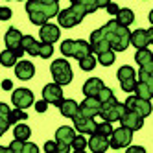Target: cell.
Here are the masks:
<instances>
[{
	"instance_id": "1",
	"label": "cell",
	"mask_w": 153,
	"mask_h": 153,
	"mask_svg": "<svg viewBox=\"0 0 153 153\" xmlns=\"http://www.w3.org/2000/svg\"><path fill=\"white\" fill-rule=\"evenodd\" d=\"M26 11L31 22L35 26H41L59 13V0H28Z\"/></svg>"
},
{
	"instance_id": "2",
	"label": "cell",
	"mask_w": 153,
	"mask_h": 153,
	"mask_svg": "<svg viewBox=\"0 0 153 153\" xmlns=\"http://www.w3.org/2000/svg\"><path fill=\"white\" fill-rule=\"evenodd\" d=\"M100 30L105 35L111 50H114V52L127 50V46H129V33H131L127 26H120L116 20H109V22L103 24Z\"/></svg>"
},
{
	"instance_id": "3",
	"label": "cell",
	"mask_w": 153,
	"mask_h": 153,
	"mask_svg": "<svg viewBox=\"0 0 153 153\" xmlns=\"http://www.w3.org/2000/svg\"><path fill=\"white\" fill-rule=\"evenodd\" d=\"M61 53L65 57H76V59H81L85 56L92 53L91 45L83 39H67L61 42Z\"/></svg>"
},
{
	"instance_id": "4",
	"label": "cell",
	"mask_w": 153,
	"mask_h": 153,
	"mask_svg": "<svg viewBox=\"0 0 153 153\" xmlns=\"http://www.w3.org/2000/svg\"><path fill=\"white\" fill-rule=\"evenodd\" d=\"M85 17H87V11L81 6H78V4H72L70 7H67V9H63V11L57 13L59 26H63V28H74V26H78Z\"/></svg>"
},
{
	"instance_id": "5",
	"label": "cell",
	"mask_w": 153,
	"mask_h": 153,
	"mask_svg": "<svg viewBox=\"0 0 153 153\" xmlns=\"http://www.w3.org/2000/svg\"><path fill=\"white\" fill-rule=\"evenodd\" d=\"M124 111H126V105L120 103L116 100V96H113V98H109L107 102L100 103V111H98V114L102 116V120H107V122H118Z\"/></svg>"
},
{
	"instance_id": "6",
	"label": "cell",
	"mask_w": 153,
	"mask_h": 153,
	"mask_svg": "<svg viewBox=\"0 0 153 153\" xmlns=\"http://www.w3.org/2000/svg\"><path fill=\"white\" fill-rule=\"evenodd\" d=\"M50 72L53 76V81L57 85H68L74 78L70 63L67 59H53V63L50 65Z\"/></svg>"
},
{
	"instance_id": "7",
	"label": "cell",
	"mask_w": 153,
	"mask_h": 153,
	"mask_svg": "<svg viewBox=\"0 0 153 153\" xmlns=\"http://www.w3.org/2000/svg\"><path fill=\"white\" fill-rule=\"evenodd\" d=\"M109 138H111L109 140V148L122 149V148L131 144V140H133V131H131L129 127H126V126H122L118 129H113V133H111Z\"/></svg>"
},
{
	"instance_id": "8",
	"label": "cell",
	"mask_w": 153,
	"mask_h": 153,
	"mask_svg": "<svg viewBox=\"0 0 153 153\" xmlns=\"http://www.w3.org/2000/svg\"><path fill=\"white\" fill-rule=\"evenodd\" d=\"M124 105H126V109H129V111L140 114L142 118H146V116L151 114V102L149 100H144V98H140L137 94L127 96V100L124 102Z\"/></svg>"
},
{
	"instance_id": "9",
	"label": "cell",
	"mask_w": 153,
	"mask_h": 153,
	"mask_svg": "<svg viewBox=\"0 0 153 153\" xmlns=\"http://www.w3.org/2000/svg\"><path fill=\"white\" fill-rule=\"evenodd\" d=\"M116 78L120 81V87H122V91L124 92H133L135 89V85H137V72L133 67H120L118 72H116Z\"/></svg>"
},
{
	"instance_id": "10",
	"label": "cell",
	"mask_w": 153,
	"mask_h": 153,
	"mask_svg": "<svg viewBox=\"0 0 153 153\" xmlns=\"http://www.w3.org/2000/svg\"><path fill=\"white\" fill-rule=\"evenodd\" d=\"M153 41V28L149 30H135L129 33V45H133L135 48H148Z\"/></svg>"
},
{
	"instance_id": "11",
	"label": "cell",
	"mask_w": 153,
	"mask_h": 153,
	"mask_svg": "<svg viewBox=\"0 0 153 153\" xmlns=\"http://www.w3.org/2000/svg\"><path fill=\"white\" fill-rule=\"evenodd\" d=\"M42 100H45L48 105L59 107V103L63 102V89H61V85H57L56 81L45 85V89H42Z\"/></svg>"
},
{
	"instance_id": "12",
	"label": "cell",
	"mask_w": 153,
	"mask_h": 153,
	"mask_svg": "<svg viewBox=\"0 0 153 153\" xmlns=\"http://www.w3.org/2000/svg\"><path fill=\"white\" fill-rule=\"evenodd\" d=\"M20 42H22V33H20L17 28H9L6 31V46H7V50L15 52L17 57H20L24 53L22 45H20Z\"/></svg>"
},
{
	"instance_id": "13",
	"label": "cell",
	"mask_w": 153,
	"mask_h": 153,
	"mask_svg": "<svg viewBox=\"0 0 153 153\" xmlns=\"http://www.w3.org/2000/svg\"><path fill=\"white\" fill-rule=\"evenodd\" d=\"M74 137H76V133H74V129H72V127H68V126L59 127V129L56 131L57 149H59L61 153L68 151V149H70V142H72V138H74Z\"/></svg>"
},
{
	"instance_id": "14",
	"label": "cell",
	"mask_w": 153,
	"mask_h": 153,
	"mask_svg": "<svg viewBox=\"0 0 153 153\" xmlns=\"http://www.w3.org/2000/svg\"><path fill=\"white\" fill-rule=\"evenodd\" d=\"M11 102L19 109H28L30 105H33V92L30 89H24V87L22 89H17L11 94Z\"/></svg>"
},
{
	"instance_id": "15",
	"label": "cell",
	"mask_w": 153,
	"mask_h": 153,
	"mask_svg": "<svg viewBox=\"0 0 153 153\" xmlns=\"http://www.w3.org/2000/svg\"><path fill=\"white\" fill-rule=\"evenodd\" d=\"M118 122L122 126H126V127H129L131 131H138V129L144 127V118H142L140 114H137V113H133V111H129V109H126V111L122 113V116H120Z\"/></svg>"
},
{
	"instance_id": "16",
	"label": "cell",
	"mask_w": 153,
	"mask_h": 153,
	"mask_svg": "<svg viewBox=\"0 0 153 153\" xmlns=\"http://www.w3.org/2000/svg\"><path fill=\"white\" fill-rule=\"evenodd\" d=\"M98 111H100V102H98L96 96H85V100L81 103H78V114L94 118L98 114Z\"/></svg>"
},
{
	"instance_id": "17",
	"label": "cell",
	"mask_w": 153,
	"mask_h": 153,
	"mask_svg": "<svg viewBox=\"0 0 153 153\" xmlns=\"http://www.w3.org/2000/svg\"><path fill=\"white\" fill-rule=\"evenodd\" d=\"M74 127L79 131L81 135H92L96 131V120L91 118V116H83V114H76L74 118Z\"/></svg>"
},
{
	"instance_id": "18",
	"label": "cell",
	"mask_w": 153,
	"mask_h": 153,
	"mask_svg": "<svg viewBox=\"0 0 153 153\" xmlns=\"http://www.w3.org/2000/svg\"><path fill=\"white\" fill-rule=\"evenodd\" d=\"M59 35H61L59 26H56V24H50V22L41 24L39 37H41V41H42V42H50V45H53L56 41H59Z\"/></svg>"
},
{
	"instance_id": "19",
	"label": "cell",
	"mask_w": 153,
	"mask_h": 153,
	"mask_svg": "<svg viewBox=\"0 0 153 153\" xmlns=\"http://www.w3.org/2000/svg\"><path fill=\"white\" fill-rule=\"evenodd\" d=\"M135 61L140 65V68L153 72V52L151 50H148V48H137Z\"/></svg>"
},
{
	"instance_id": "20",
	"label": "cell",
	"mask_w": 153,
	"mask_h": 153,
	"mask_svg": "<svg viewBox=\"0 0 153 153\" xmlns=\"http://www.w3.org/2000/svg\"><path fill=\"white\" fill-rule=\"evenodd\" d=\"M15 74L19 79H31L35 76V67L31 61H17L15 63Z\"/></svg>"
},
{
	"instance_id": "21",
	"label": "cell",
	"mask_w": 153,
	"mask_h": 153,
	"mask_svg": "<svg viewBox=\"0 0 153 153\" xmlns=\"http://www.w3.org/2000/svg\"><path fill=\"white\" fill-rule=\"evenodd\" d=\"M87 146H89L94 153H103L109 148V137H103L100 133H92L91 140L87 142Z\"/></svg>"
},
{
	"instance_id": "22",
	"label": "cell",
	"mask_w": 153,
	"mask_h": 153,
	"mask_svg": "<svg viewBox=\"0 0 153 153\" xmlns=\"http://www.w3.org/2000/svg\"><path fill=\"white\" fill-rule=\"evenodd\" d=\"M114 20L120 24V26H131L135 22V13L131 11V9H127V7H120L118 9V13L114 15Z\"/></svg>"
},
{
	"instance_id": "23",
	"label": "cell",
	"mask_w": 153,
	"mask_h": 153,
	"mask_svg": "<svg viewBox=\"0 0 153 153\" xmlns=\"http://www.w3.org/2000/svg\"><path fill=\"white\" fill-rule=\"evenodd\" d=\"M102 87H103V81L100 78H89L83 83V94L85 96H96Z\"/></svg>"
},
{
	"instance_id": "24",
	"label": "cell",
	"mask_w": 153,
	"mask_h": 153,
	"mask_svg": "<svg viewBox=\"0 0 153 153\" xmlns=\"http://www.w3.org/2000/svg\"><path fill=\"white\" fill-rule=\"evenodd\" d=\"M59 111L65 118H74L76 114H78V102H74V100H65L63 98V102L59 103Z\"/></svg>"
},
{
	"instance_id": "25",
	"label": "cell",
	"mask_w": 153,
	"mask_h": 153,
	"mask_svg": "<svg viewBox=\"0 0 153 153\" xmlns=\"http://www.w3.org/2000/svg\"><path fill=\"white\" fill-rule=\"evenodd\" d=\"M133 92L140 98H144V100H151V96H153V83H146V81H138L137 79V85H135V89Z\"/></svg>"
},
{
	"instance_id": "26",
	"label": "cell",
	"mask_w": 153,
	"mask_h": 153,
	"mask_svg": "<svg viewBox=\"0 0 153 153\" xmlns=\"http://www.w3.org/2000/svg\"><path fill=\"white\" fill-rule=\"evenodd\" d=\"M22 50L30 56H39V41H35L31 35H22Z\"/></svg>"
},
{
	"instance_id": "27",
	"label": "cell",
	"mask_w": 153,
	"mask_h": 153,
	"mask_svg": "<svg viewBox=\"0 0 153 153\" xmlns=\"http://www.w3.org/2000/svg\"><path fill=\"white\" fill-rule=\"evenodd\" d=\"M100 65L103 67H111V65L116 61V56H114V50H105V52H100L98 53V59H96Z\"/></svg>"
},
{
	"instance_id": "28",
	"label": "cell",
	"mask_w": 153,
	"mask_h": 153,
	"mask_svg": "<svg viewBox=\"0 0 153 153\" xmlns=\"http://www.w3.org/2000/svg\"><path fill=\"white\" fill-rule=\"evenodd\" d=\"M13 137L19 138V140H28L31 137V129L26 124H17L15 129H13Z\"/></svg>"
},
{
	"instance_id": "29",
	"label": "cell",
	"mask_w": 153,
	"mask_h": 153,
	"mask_svg": "<svg viewBox=\"0 0 153 153\" xmlns=\"http://www.w3.org/2000/svg\"><path fill=\"white\" fill-rule=\"evenodd\" d=\"M17 56H15V52H11V50H4L2 53H0V63L4 65V67H15V63H17Z\"/></svg>"
},
{
	"instance_id": "30",
	"label": "cell",
	"mask_w": 153,
	"mask_h": 153,
	"mask_svg": "<svg viewBox=\"0 0 153 153\" xmlns=\"http://www.w3.org/2000/svg\"><path fill=\"white\" fill-rule=\"evenodd\" d=\"M9 126L11 124H17V122H20V120H28V114H26V111L24 109H19V107H15V109H11L9 111Z\"/></svg>"
},
{
	"instance_id": "31",
	"label": "cell",
	"mask_w": 153,
	"mask_h": 153,
	"mask_svg": "<svg viewBox=\"0 0 153 153\" xmlns=\"http://www.w3.org/2000/svg\"><path fill=\"white\" fill-rule=\"evenodd\" d=\"M79 61V67H81V70H85V72H91V70H94V67H96V57L92 56V53H89V56H85V57H81V59H78Z\"/></svg>"
},
{
	"instance_id": "32",
	"label": "cell",
	"mask_w": 153,
	"mask_h": 153,
	"mask_svg": "<svg viewBox=\"0 0 153 153\" xmlns=\"http://www.w3.org/2000/svg\"><path fill=\"white\" fill-rule=\"evenodd\" d=\"M9 105L0 102V126H2L4 129H9Z\"/></svg>"
},
{
	"instance_id": "33",
	"label": "cell",
	"mask_w": 153,
	"mask_h": 153,
	"mask_svg": "<svg viewBox=\"0 0 153 153\" xmlns=\"http://www.w3.org/2000/svg\"><path fill=\"white\" fill-rule=\"evenodd\" d=\"M85 148H87V138L83 135H76L72 138V142H70V149H74V151H85Z\"/></svg>"
},
{
	"instance_id": "34",
	"label": "cell",
	"mask_w": 153,
	"mask_h": 153,
	"mask_svg": "<svg viewBox=\"0 0 153 153\" xmlns=\"http://www.w3.org/2000/svg\"><path fill=\"white\" fill-rule=\"evenodd\" d=\"M70 4H78V6H81L85 11H87V15H89V13H94L96 9H98V6H96L94 0H70Z\"/></svg>"
},
{
	"instance_id": "35",
	"label": "cell",
	"mask_w": 153,
	"mask_h": 153,
	"mask_svg": "<svg viewBox=\"0 0 153 153\" xmlns=\"http://www.w3.org/2000/svg\"><path fill=\"white\" fill-rule=\"evenodd\" d=\"M94 133H100L103 137H111V133H113V122L103 120L102 124H96V131H94Z\"/></svg>"
},
{
	"instance_id": "36",
	"label": "cell",
	"mask_w": 153,
	"mask_h": 153,
	"mask_svg": "<svg viewBox=\"0 0 153 153\" xmlns=\"http://www.w3.org/2000/svg\"><path fill=\"white\" fill-rule=\"evenodd\" d=\"M52 53H53V45L41 41V42H39V57L48 59V57H52Z\"/></svg>"
},
{
	"instance_id": "37",
	"label": "cell",
	"mask_w": 153,
	"mask_h": 153,
	"mask_svg": "<svg viewBox=\"0 0 153 153\" xmlns=\"http://www.w3.org/2000/svg\"><path fill=\"white\" fill-rule=\"evenodd\" d=\"M113 96H114L113 89H109V87H105V85L100 89V92L96 94V98H98V102H100V103H102V102H107L109 98H113Z\"/></svg>"
},
{
	"instance_id": "38",
	"label": "cell",
	"mask_w": 153,
	"mask_h": 153,
	"mask_svg": "<svg viewBox=\"0 0 153 153\" xmlns=\"http://www.w3.org/2000/svg\"><path fill=\"white\" fill-rule=\"evenodd\" d=\"M24 142H26V140H19V138H15L11 144H9V151H13V153H22Z\"/></svg>"
},
{
	"instance_id": "39",
	"label": "cell",
	"mask_w": 153,
	"mask_h": 153,
	"mask_svg": "<svg viewBox=\"0 0 153 153\" xmlns=\"http://www.w3.org/2000/svg\"><path fill=\"white\" fill-rule=\"evenodd\" d=\"M138 81L153 83V72H149V70H144V68H140V72H138Z\"/></svg>"
},
{
	"instance_id": "40",
	"label": "cell",
	"mask_w": 153,
	"mask_h": 153,
	"mask_svg": "<svg viewBox=\"0 0 153 153\" xmlns=\"http://www.w3.org/2000/svg\"><path fill=\"white\" fill-rule=\"evenodd\" d=\"M11 19V9L7 6H0V20H9Z\"/></svg>"
},
{
	"instance_id": "41",
	"label": "cell",
	"mask_w": 153,
	"mask_h": 153,
	"mask_svg": "<svg viewBox=\"0 0 153 153\" xmlns=\"http://www.w3.org/2000/svg\"><path fill=\"white\" fill-rule=\"evenodd\" d=\"M45 151L46 153H57L59 149H57V142L56 140H48L46 144H45Z\"/></svg>"
},
{
	"instance_id": "42",
	"label": "cell",
	"mask_w": 153,
	"mask_h": 153,
	"mask_svg": "<svg viewBox=\"0 0 153 153\" xmlns=\"http://www.w3.org/2000/svg\"><path fill=\"white\" fill-rule=\"evenodd\" d=\"M105 9H107V13L111 15V17H114V15L118 13V9H120V7H118V4H114V2H109V4L105 6Z\"/></svg>"
},
{
	"instance_id": "43",
	"label": "cell",
	"mask_w": 153,
	"mask_h": 153,
	"mask_svg": "<svg viewBox=\"0 0 153 153\" xmlns=\"http://www.w3.org/2000/svg\"><path fill=\"white\" fill-rule=\"evenodd\" d=\"M46 109H48V103H46L45 100H41V102L35 103V111H37V113H45Z\"/></svg>"
},
{
	"instance_id": "44",
	"label": "cell",
	"mask_w": 153,
	"mask_h": 153,
	"mask_svg": "<svg viewBox=\"0 0 153 153\" xmlns=\"http://www.w3.org/2000/svg\"><path fill=\"white\" fill-rule=\"evenodd\" d=\"M129 153H144V148L142 146H126Z\"/></svg>"
},
{
	"instance_id": "45",
	"label": "cell",
	"mask_w": 153,
	"mask_h": 153,
	"mask_svg": "<svg viewBox=\"0 0 153 153\" xmlns=\"http://www.w3.org/2000/svg\"><path fill=\"white\" fill-rule=\"evenodd\" d=\"M2 89H4V91H11V89H13L11 79H4V81H2Z\"/></svg>"
},
{
	"instance_id": "46",
	"label": "cell",
	"mask_w": 153,
	"mask_h": 153,
	"mask_svg": "<svg viewBox=\"0 0 153 153\" xmlns=\"http://www.w3.org/2000/svg\"><path fill=\"white\" fill-rule=\"evenodd\" d=\"M94 2H96V6H98V9H100V7H105L109 2H111V0H94Z\"/></svg>"
},
{
	"instance_id": "47",
	"label": "cell",
	"mask_w": 153,
	"mask_h": 153,
	"mask_svg": "<svg viewBox=\"0 0 153 153\" xmlns=\"http://www.w3.org/2000/svg\"><path fill=\"white\" fill-rule=\"evenodd\" d=\"M0 153H9V146L4 148V146H0Z\"/></svg>"
},
{
	"instance_id": "48",
	"label": "cell",
	"mask_w": 153,
	"mask_h": 153,
	"mask_svg": "<svg viewBox=\"0 0 153 153\" xmlns=\"http://www.w3.org/2000/svg\"><path fill=\"white\" fill-rule=\"evenodd\" d=\"M6 131H7V129H4V127H2V126H0V137H2V135H4V133H6Z\"/></svg>"
},
{
	"instance_id": "49",
	"label": "cell",
	"mask_w": 153,
	"mask_h": 153,
	"mask_svg": "<svg viewBox=\"0 0 153 153\" xmlns=\"http://www.w3.org/2000/svg\"><path fill=\"white\" fill-rule=\"evenodd\" d=\"M20 2H22V0H20Z\"/></svg>"
}]
</instances>
